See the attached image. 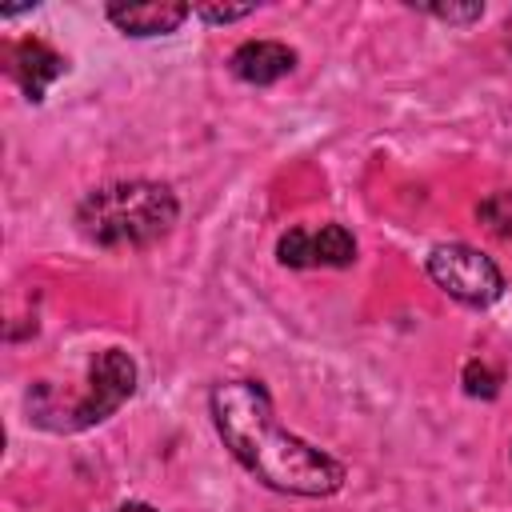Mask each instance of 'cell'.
Masks as SVG:
<instances>
[{
	"label": "cell",
	"instance_id": "obj_1",
	"mask_svg": "<svg viewBox=\"0 0 512 512\" xmlns=\"http://www.w3.org/2000/svg\"><path fill=\"white\" fill-rule=\"evenodd\" d=\"M212 424L228 452L268 488L288 496H332L344 484V464L308 440L284 432L272 396L256 380H228L212 388Z\"/></svg>",
	"mask_w": 512,
	"mask_h": 512
},
{
	"label": "cell",
	"instance_id": "obj_2",
	"mask_svg": "<svg viewBox=\"0 0 512 512\" xmlns=\"http://www.w3.org/2000/svg\"><path fill=\"white\" fill-rule=\"evenodd\" d=\"M176 196L152 180L96 188L76 208V228L96 248H148L176 224Z\"/></svg>",
	"mask_w": 512,
	"mask_h": 512
},
{
	"label": "cell",
	"instance_id": "obj_3",
	"mask_svg": "<svg viewBox=\"0 0 512 512\" xmlns=\"http://www.w3.org/2000/svg\"><path fill=\"white\" fill-rule=\"evenodd\" d=\"M132 392H136V364H132V356L120 352V348H104V352H96V360H92L84 396L72 400L68 408H56V412L40 416L36 424L56 428V432H80V428H92V424L108 420Z\"/></svg>",
	"mask_w": 512,
	"mask_h": 512
},
{
	"label": "cell",
	"instance_id": "obj_4",
	"mask_svg": "<svg viewBox=\"0 0 512 512\" xmlns=\"http://www.w3.org/2000/svg\"><path fill=\"white\" fill-rule=\"evenodd\" d=\"M428 276H432L452 300L472 304V308H484V304H492V300L504 292L500 268H496L484 252H476V248H468V244H436V248L428 252Z\"/></svg>",
	"mask_w": 512,
	"mask_h": 512
},
{
	"label": "cell",
	"instance_id": "obj_5",
	"mask_svg": "<svg viewBox=\"0 0 512 512\" xmlns=\"http://www.w3.org/2000/svg\"><path fill=\"white\" fill-rule=\"evenodd\" d=\"M276 256L288 268H348L356 260V240L344 224H324L316 232L288 228L276 244Z\"/></svg>",
	"mask_w": 512,
	"mask_h": 512
},
{
	"label": "cell",
	"instance_id": "obj_6",
	"mask_svg": "<svg viewBox=\"0 0 512 512\" xmlns=\"http://www.w3.org/2000/svg\"><path fill=\"white\" fill-rule=\"evenodd\" d=\"M228 64L244 84H276L296 68V52L280 40H248L232 52Z\"/></svg>",
	"mask_w": 512,
	"mask_h": 512
},
{
	"label": "cell",
	"instance_id": "obj_7",
	"mask_svg": "<svg viewBox=\"0 0 512 512\" xmlns=\"http://www.w3.org/2000/svg\"><path fill=\"white\" fill-rule=\"evenodd\" d=\"M188 16H192L188 4H168V0H152V4H108V20L124 36H164V32H176Z\"/></svg>",
	"mask_w": 512,
	"mask_h": 512
},
{
	"label": "cell",
	"instance_id": "obj_8",
	"mask_svg": "<svg viewBox=\"0 0 512 512\" xmlns=\"http://www.w3.org/2000/svg\"><path fill=\"white\" fill-rule=\"evenodd\" d=\"M12 72L20 80V88L28 92V100H44L48 84L64 72V60L44 44V40H24L12 56Z\"/></svg>",
	"mask_w": 512,
	"mask_h": 512
},
{
	"label": "cell",
	"instance_id": "obj_9",
	"mask_svg": "<svg viewBox=\"0 0 512 512\" xmlns=\"http://www.w3.org/2000/svg\"><path fill=\"white\" fill-rule=\"evenodd\" d=\"M480 220L492 236H512V192H492L480 204Z\"/></svg>",
	"mask_w": 512,
	"mask_h": 512
},
{
	"label": "cell",
	"instance_id": "obj_10",
	"mask_svg": "<svg viewBox=\"0 0 512 512\" xmlns=\"http://www.w3.org/2000/svg\"><path fill=\"white\" fill-rule=\"evenodd\" d=\"M428 16H436V20H448V24H472V20H480L484 16V4L480 0H472V4H420Z\"/></svg>",
	"mask_w": 512,
	"mask_h": 512
},
{
	"label": "cell",
	"instance_id": "obj_11",
	"mask_svg": "<svg viewBox=\"0 0 512 512\" xmlns=\"http://www.w3.org/2000/svg\"><path fill=\"white\" fill-rule=\"evenodd\" d=\"M500 380H496V372L488 368V364H480V360H472L468 368H464V388H468V396H484V400H492L500 388H496Z\"/></svg>",
	"mask_w": 512,
	"mask_h": 512
},
{
	"label": "cell",
	"instance_id": "obj_12",
	"mask_svg": "<svg viewBox=\"0 0 512 512\" xmlns=\"http://www.w3.org/2000/svg\"><path fill=\"white\" fill-rule=\"evenodd\" d=\"M252 12H256L252 4H196L192 8V16H200L208 24H232V20H244Z\"/></svg>",
	"mask_w": 512,
	"mask_h": 512
},
{
	"label": "cell",
	"instance_id": "obj_13",
	"mask_svg": "<svg viewBox=\"0 0 512 512\" xmlns=\"http://www.w3.org/2000/svg\"><path fill=\"white\" fill-rule=\"evenodd\" d=\"M112 512H156V508H148V504H116Z\"/></svg>",
	"mask_w": 512,
	"mask_h": 512
}]
</instances>
